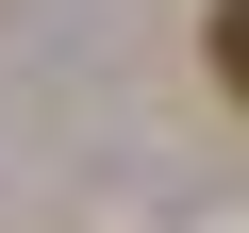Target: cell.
<instances>
[{
	"instance_id": "obj_1",
	"label": "cell",
	"mask_w": 249,
	"mask_h": 233,
	"mask_svg": "<svg viewBox=\"0 0 249 233\" xmlns=\"http://www.w3.org/2000/svg\"><path fill=\"white\" fill-rule=\"evenodd\" d=\"M216 83L249 100V0H216Z\"/></svg>"
}]
</instances>
